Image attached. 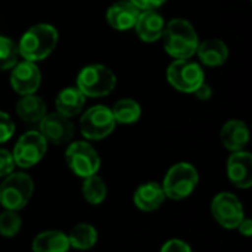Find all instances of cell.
<instances>
[{
  "label": "cell",
  "mask_w": 252,
  "mask_h": 252,
  "mask_svg": "<svg viewBox=\"0 0 252 252\" xmlns=\"http://www.w3.org/2000/svg\"><path fill=\"white\" fill-rule=\"evenodd\" d=\"M161 37L165 52L176 59H190L199 44L196 30L183 18H174L165 24Z\"/></svg>",
  "instance_id": "6da1fadb"
},
{
  "label": "cell",
  "mask_w": 252,
  "mask_h": 252,
  "mask_svg": "<svg viewBox=\"0 0 252 252\" xmlns=\"http://www.w3.org/2000/svg\"><path fill=\"white\" fill-rule=\"evenodd\" d=\"M58 44V31L50 24H37L27 30L18 46V53L24 61L37 62L46 59Z\"/></svg>",
  "instance_id": "7a4b0ae2"
},
{
  "label": "cell",
  "mask_w": 252,
  "mask_h": 252,
  "mask_svg": "<svg viewBox=\"0 0 252 252\" xmlns=\"http://www.w3.org/2000/svg\"><path fill=\"white\" fill-rule=\"evenodd\" d=\"M198 183V170L189 162H179L165 173L161 186L165 198H170L173 201H183L195 192Z\"/></svg>",
  "instance_id": "3957f363"
},
{
  "label": "cell",
  "mask_w": 252,
  "mask_h": 252,
  "mask_svg": "<svg viewBox=\"0 0 252 252\" xmlns=\"http://www.w3.org/2000/svg\"><path fill=\"white\" fill-rule=\"evenodd\" d=\"M34 193V182L27 173H10L0 183V205L4 210L21 211Z\"/></svg>",
  "instance_id": "277c9868"
},
{
  "label": "cell",
  "mask_w": 252,
  "mask_h": 252,
  "mask_svg": "<svg viewBox=\"0 0 252 252\" xmlns=\"http://www.w3.org/2000/svg\"><path fill=\"white\" fill-rule=\"evenodd\" d=\"M117 84L114 71L105 65L84 66L77 77V89L86 97H103L108 96Z\"/></svg>",
  "instance_id": "5b68a950"
},
{
  "label": "cell",
  "mask_w": 252,
  "mask_h": 252,
  "mask_svg": "<svg viewBox=\"0 0 252 252\" xmlns=\"http://www.w3.org/2000/svg\"><path fill=\"white\" fill-rule=\"evenodd\" d=\"M65 161H66L69 170L81 179L97 174V171L100 168L99 154L89 142H83V140L72 142L66 148Z\"/></svg>",
  "instance_id": "8992f818"
},
{
  "label": "cell",
  "mask_w": 252,
  "mask_h": 252,
  "mask_svg": "<svg viewBox=\"0 0 252 252\" xmlns=\"http://www.w3.org/2000/svg\"><path fill=\"white\" fill-rule=\"evenodd\" d=\"M115 126L117 123L112 111L105 105H94L89 108L80 120L81 134L87 140H102L108 137L114 131Z\"/></svg>",
  "instance_id": "52a82bcc"
},
{
  "label": "cell",
  "mask_w": 252,
  "mask_h": 252,
  "mask_svg": "<svg viewBox=\"0 0 252 252\" xmlns=\"http://www.w3.org/2000/svg\"><path fill=\"white\" fill-rule=\"evenodd\" d=\"M47 142L46 139L41 136L40 131H27L24 133L13 151H12V157L15 161V165L19 168H31L34 165H37L46 155L47 152Z\"/></svg>",
  "instance_id": "ba28073f"
},
{
  "label": "cell",
  "mask_w": 252,
  "mask_h": 252,
  "mask_svg": "<svg viewBox=\"0 0 252 252\" xmlns=\"http://www.w3.org/2000/svg\"><path fill=\"white\" fill-rule=\"evenodd\" d=\"M213 219L227 230H235L245 219V211L241 199L232 192H220L211 201Z\"/></svg>",
  "instance_id": "9c48e42d"
},
{
  "label": "cell",
  "mask_w": 252,
  "mask_h": 252,
  "mask_svg": "<svg viewBox=\"0 0 252 252\" xmlns=\"http://www.w3.org/2000/svg\"><path fill=\"white\" fill-rule=\"evenodd\" d=\"M167 80L183 93H193L205 81L202 68L189 59H176L167 69Z\"/></svg>",
  "instance_id": "30bf717a"
},
{
  "label": "cell",
  "mask_w": 252,
  "mask_h": 252,
  "mask_svg": "<svg viewBox=\"0 0 252 252\" xmlns=\"http://www.w3.org/2000/svg\"><path fill=\"white\" fill-rule=\"evenodd\" d=\"M38 124H40V133L47 143L65 145L72 140L74 124L68 117L59 112L46 114Z\"/></svg>",
  "instance_id": "8fae6325"
},
{
  "label": "cell",
  "mask_w": 252,
  "mask_h": 252,
  "mask_svg": "<svg viewBox=\"0 0 252 252\" xmlns=\"http://www.w3.org/2000/svg\"><path fill=\"white\" fill-rule=\"evenodd\" d=\"M40 83H41V74L34 62L22 61L12 68L10 86L18 94L21 96L34 94L40 87Z\"/></svg>",
  "instance_id": "7c38bea8"
},
{
  "label": "cell",
  "mask_w": 252,
  "mask_h": 252,
  "mask_svg": "<svg viewBox=\"0 0 252 252\" xmlns=\"http://www.w3.org/2000/svg\"><path fill=\"white\" fill-rule=\"evenodd\" d=\"M226 170L233 186L239 189H250L252 186V155L250 152H233L227 159Z\"/></svg>",
  "instance_id": "4fadbf2b"
},
{
  "label": "cell",
  "mask_w": 252,
  "mask_h": 252,
  "mask_svg": "<svg viewBox=\"0 0 252 252\" xmlns=\"http://www.w3.org/2000/svg\"><path fill=\"white\" fill-rule=\"evenodd\" d=\"M165 193L162 186L157 182H148L140 185L133 195V202L137 210L143 213H154L165 202Z\"/></svg>",
  "instance_id": "5bb4252c"
},
{
  "label": "cell",
  "mask_w": 252,
  "mask_h": 252,
  "mask_svg": "<svg viewBox=\"0 0 252 252\" xmlns=\"http://www.w3.org/2000/svg\"><path fill=\"white\" fill-rule=\"evenodd\" d=\"M140 15V9H137L128 0H120L114 3L106 12V22L120 31H127L134 28L137 18Z\"/></svg>",
  "instance_id": "9a60e30c"
},
{
  "label": "cell",
  "mask_w": 252,
  "mask_h": 252,
  "mask_svg": "<svg viewBox=\"0 0 252 252\" xmlns=\"http://www.w3.org/2000/svg\"><path fill=\"white\" fill-rule=\"evenodd\" d=\"M164 27H165V21L157 12V9L140 10V15L134 25L137 35L146 43H154L158 38H161Z\"/></svg>",
  "instance_id": "2e32d148"
},
{
  "label": "cell",
  "mask_w": 252,
  "mask_h": 252,
  "mask_svg": "<svg viewBox=\"0 0 252 252\" xmlns=\"http://www.w3.org/2000/svg\"><path fill=\"white\" fill-rule=\"evenodd\" d=\"M223 146L230 152L244 151V148L250 142V130L247 124L241 120H230L227 121L220 133Z\"/></svg>",
  "instance_id": "e0dca14e"
},
{
  "label": "cell",
  "mask_w": 252,
  "mask_h": 252,
  "mask_svg": "<svg viewBox=\"0 0 252 252\" xmlns=\"http://www.w3.org/2000/svg\"><path fill=\"white\" fill-rule=\"evenodd\" d=\"M196 55L202 63L208 66H220L229 58V47L223 40L210 38L198 44Z\"/></svg>",
  "instance_id": "ac0fdd59"
},
{
  "label": "cell",
  "mask_w": 252,
  "mask_h": 252,
  "mask_svg": "<svg viewBox=\"0 0 252 252\" xmlns=\"http://www.w3.org/2000/svg\"><path fill=\"white\" fill-rule=\"evenodd\" d=\"M32 252H68L71 250L66 233L61 230H44L31 244Z\"/></svg>",
  "instance_id": "d6986e66"
},
{
  "label": "cell",
  "mask_w": 252,
  "mask_h": 252,
  "mask_svg": "<svg viewBox=\"0 0 252 252\" xmlns=\"http://www.w3.org/2000/svg\"><path fill=\"white\" fill-rule=\"evenodd\" d=\"M86 103V96L77 87H66L56 96L55 105L59 114L71 118L78 115Z\"/></svg>",
  "instance_id": "ffe728a7"
},
{
  "label": "cell",
  "mask_w": 252,
  "mask_h": 252,
  "mask_svg": "<svg viewBox=\"0 0 252 252\" xmlns=\"http://www.w3.org/2000/svg\"><path fill=\"white\" fill-rule=\"evenodd\" d=\"M16 114L24 123H28V124L40 123L41 118L47 114L46 103L41 97L35 94L22 96L16 103Z\"/></svg>",
  "instance_id": "44dd1931"
},
{
  "label": "cell",
  "mask_w": 252,
  "mask_h": 252,
  "mask_svg": "<svg viewBox=\"0 0 252 252\" xmlns=\"http://www.w3.org/2000/svg\"><path fill=\"white\" fill-rule=\"evenodd\" d=\"M69 247L77 251H87L93 248L97 242V230L90 223H78L66 235Z\"/></svg>",
  "instance_id": "7402d4cb"
},
{
  "label": "cell",
  "mask_w": 252,
  "mask_h": 252,
  "mask_svg": "<svg viewBox=\"0 0 252 252\" xmlns=\"http://www.w3.org/2000/svg\"><path fill=\"white\" fill-rule=\"evenodd\" d=\"M81 195L90 205H100L108 196V188L105 180L97 174L86 177L81 186Z\"/></svg>",
  "instance_id": "603a6c76"
},
{
  "label": "cell",
  "mask_w": 252,
  "mask_h": 252,
  "mask_svg": "<svg viewBox=\"0 0 252 252\" xmlns=\"http://www.w3.org/2000/svg\"><path fill=\"white\" fill-rule=\"evenodd\" d=\"M117 124H133L142 115L140 105L133 99H121L111 109Z\"/></svg>",
  "instance_id": "cb8c5ba5"
},
{
  "label": "cell",
  "mask_w": 252,
  "mask_h": 252,
  "mask_svg": "<svg viewBox=\"0 0 252 252\" xmlns=\"http://www.w3.org/2000/svg\"><path fill=\"white\" fill-rule=\"evenodd\" d=\"M22 227V220L19 211L4 210L0 214V235L3 238H13L19 233Z\"/></svg>",
  "instance_id": "d4e9b609"
},
{
  "label": "cell",
  "mask_w": 252,
  "mask_h": 252,
  "mask_svg": "<svg viewBox=\"0 0 252 252\" xmlns=\"http://www.w3.org/2000/svg\"><path fill=\"white\" fill-rule=\"evenodd\" d=\"M18 46L7 37L0 35V71L10 69L18 63Z\"/></svg>",
  "instance_id": "484cf974"
},
{
  "label": "cell",
  "mask_w": 252,
  "mask_h": 252,
  "mask_svg": "<svg viewBox=\"0 0 252 252\" xmlns=\"http://www.w3.org/2000/svg\"><path fill=\"white\" fill-rule=\"evenodd\" d=\"M15 133V124L9 114L0 111V145L7 142Z\"/></svg>",
  "instance_id": "4316f807"
},
{
  "label": "cell",
  "mask_w": 252,
  "mask_h": 252,
  "mask_svg": "<svg viewBox=\"0 0 252 252\" xmlns=\"http://www.w3.org/2000/svg\"><path fill=\"white\" fill-rule=\"evenodd\" d=\"M15 170V161L12 152L6 149H0V179H4Z\"/></svg>",
  "instance_id": "83f0119b"
},
{
  "label": "cell",
  "mask_w": 252,
  "mask_h": 252,
  "mask_svg": "<svg viewBox=\"0 0 252 252\" xmlns=\"http://www.w3.org/2000/svg\"><path fill=\"white\" fill-rule=\"evenodd\" d=\"M159 252H193V251H192V248L189 247V244H188V242H185V241H182V239L174 238V239L167 241V242L162 245V248H161V251Z\"/></svg>",
  "instance_id": "f1b7e54d"
},
{
  "label": "cell",
  "mask_w": 252,
  "mask_h": 252,
  "mask_svg": "<svg viewBox=\"0 0 252 252\" xmlns=\"http://www.w3.org/2000/svg\"><path fill=\"white\" fill-rule=\"evenodd\" d=\"M133 3L137 9L140 10H148V9H157L165 3V0H128Z\"/></svg>",
  "instance_id": "f546056e"
},
{
  "label": "cell",
  "mask_w": 252,
  "mask_h": 252,
  "mask_svg": "<svg viewBox=\"0 0 252 252\" xmlns=\"http://www.w3.org/2000/svg\"><path fill=\"white\" fill-rule=\"evenodd\" d=\"M193 94L198 97V99H201V100H207V99H210L211 97V94H213V90H211V87L204 81L195 92H193Z\"/></svg>",
  "instance_id": "4dcf8cb0"
},
{
  "label": "cell",
  "mask_w": 252,
  "mask_h": 252,
  "mask_svg": "<svg viewBox=\"0 0 252 252\" xmlns=\"http://www.w3.org/2000/svg\"><path fill=\"white\" fill-rule=\"evenodd\" d=\"M239 232H241V235H244V236H247V238H250L252 235V221L251 219H248V217H245L241 223H239V226L236 227Z\"/></svg>",
  "instance_id": "1f68e13d"
}]
</instances>
